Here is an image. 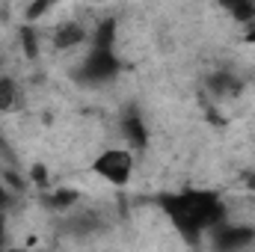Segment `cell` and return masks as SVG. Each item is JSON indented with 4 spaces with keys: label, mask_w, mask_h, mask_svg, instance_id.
Returning a JSON list of instances; mask_svg holds the SVG:
<instances>
[{
    "label": "cell",
    "mask_w": 255,
    "mask_h": 252,
    "mask_svg": "<svg viewBox=\"0 0 255 252\" xmlns=\"http://www.w3.org/2000/svg\"><path fill=\"white\" fill-rule=\"evenodd\" d=\"M157 205L184 241L205 238L226 223V202L214 190H169L157 196Z\"/></svg>",
    "instance_id": "cell-1"
},
{
    "label": "cell",
    "mask_w": 255,
    "mask_h": 252,
    "mask_svg": "<svg viewBox=\"0 0 255 252\" xmlns=\"http://www.w3.org/2000/svg\"><path fill=\"white\" fill-rule=\"evenodd\" d=\"M133 163H136V157L128 145H110L92 160V172L110 187H128L133 178V169H136Z\"/></svg>",
    "instance_id": "cell-2"
},
{
    "label": "cell",
    "mask_w": 255,
    "mask_h": 252,
    "mask_svg": "<svg viewBox=\"0 0 255 252\" xmlns=\"http://www.w3.org/2000/svg\"><path fill=\"white\" fill-rule=\"evenodd\" d=\"M116 71H119V60H116V54H113V45L95 42L92 51L86 54L83 65H80V80H83V83H104V80H110Z\"/></svg>",
    "instance_id": "cell-3"
},
{
    "label": "cell",
    "mask_w": 255,
    "mask_h": 252,
    "mask_svg": "<svg viewBox=\"0 0 255 252\" xmlns=\"http://www.w3.org/2000/svg\"><path fill=\"white\" fill-rule=\"evenodd\" d=\"M211 247L214 252H247L255 244V232L250 226H241V223H220L211 235Z\"/></svg>",
    "instance_id": "cell-4"
},
{
    "label": "cell",
    "mask_w": 255,
    "mask_h": 252,
    "mask_svg": "<svg viewBox=\"0 0 255 252\" xmlns=\"http://www.w3.org/2000/svg\"><path fill=\"white\" fill-rule=\"evenodd\" d=\"M77 202H80V193H77V190H71V187L45 190V205H48L51 211H57V214H65V211H71Z\"/></svg>",
    "instance_id": "cell-5"
},
{
    "label": "cell",
    "mask_w": 255,
    "mask_h": 252,
    "mask_svg": "<svg viewBox=\"0 0 255 252\" xmlns=\"http://www.w3.org/2000/svg\"><path fill=\"white\" fill-rule=\"evenodd\" d=\"M122 130H125V139H128V148H142L145 139H148V130H145V122L139 116H125L122 122Z\"/></svg>",
    "instance_id": "cell-6"
},
{
    "label": "cell",
    "mask_w": 255,
    "mask_h": 252,
    "mask_svg": "<svg viewBox=\"0 0 255 252\" xmlns=\"http://www.w3.org/2000/svg\"><path fill=\"white\" fill-rule=\"evenodd\" d=\"M86 39V33H83V27L80 24H60L57 27V33H54V48H77L80 42Z\"/></svg>",
    "instance_id": "cell-7"
},
{
    "label": "cell",
    "mask_w": 255,
    "mask_h": 252,
    "mask_svg": "<svg viewBox=\"0 0 255 252\" xmlns=\"http://www.w3.org/2000/svg\"><path fill=\"white\" fill-rule=\"evenodd\" d=\"M15 101H18V86H15V80L0 77V110L15 107Z\"/></svg>",
    "instance_id": "cell-8"
},
{
    "label": "cell",
    "mask_w": 255,
    "mask_h": 252,
    "mask_svg": "<svg viewBox=\"0 0 255 252\" xmlns=\"http://www.w3.org/2000/svg\"><path fill=\"white\" fill-rule=\"evenodd\" d=\"M6 250V217L0 214V252Z\"/></svg>",
    "instance_id": "cell-9"
},
{
    "label": "cell",
    "mask_w": 255,
    "mask_h": 252,
    "mask_svg": "<svg viewBox=\"0 0 255 252\" xmlns=\"http://www.w3.org/2000/svg\"><path fill=\"white\" fill-rule=\"evenodd\" d=\"M250 187H253V193H255V175H250Z\"/></svg>",
    "instance_id": "cell-10"
}]
</instances>
